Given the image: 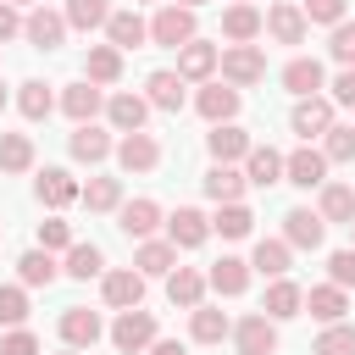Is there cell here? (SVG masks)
Returning a JSON list of instances; mask_svg holds the SVG:
<instances>
[{"label":"cell","mask_w":355,"mask_h":355,"mask_svg":"<svg viewBox=\"0 0 355 355\" xmlns=\"http://www.w3.org/2000/svg\"><path fill=\"white\" fill-rule=\"evenodd\" d=\"M150 39L155 44H166V50H183L189 39H194V6H161L155 17H150Z\"/></svg>","instance_id":"1"},{"label":"cell","mask_w":355,"mask_h":355,"mask_svg":"<svg viewBox=\"0 0 355 355\" xmlns=\"http://www.w3.org/2000/svg\"><path fill=\"white\" fill-rule=\"evenodd\" d=\"M111 344H116L122 355H144V349L155 344V316H150V311H139V305H133V311H122V316L111 322Z\"/></svg>","instance_id":"2"},{"label":"cell","mask_w":355,"mask_h":355,"mask_svg":"<svg viewBox=\"0 0 355 355\" xmlns=\"http://www.w3.org/2000/svg\"><path fill=\"white\" fill-rule=\"evenodd\" d=\"M67 28H72V22H67V11H50L44 0L22 17V39H28L33 50H55V44L67 39Z\"/></svg>","instance_id":"3"},{"label":"cell","mask_w":355,"mask_h":355,"mask_svg":"<svg viewBox=\"0 0 355 355\" xmlns=\"http://www.w3.org/2000/svg\"><path fill=\"white\" fill-rule=\"evenodd\" d=\"M261 78H266V55H261L255 44H227V50H222V83L250 89V83H261Z\"/></svg>","instance_id":"4"},{"label":"cell","mask_w":355,"mask_h":355,"mask_svg":"<svg viewBox=\"0 0 355 355\" xmlns=\"http://www.w3.org/2000/svg\"><path fill=\"white\" fill-rule=\"evenodd\" d=\"M327 155L322 150H311V144H300L294 155H283V183H294V189H322L327 183Z\"/></svg>","instance_id":"5"},{"label":"cell","mask_w":355,"mask_h":355,"mask_svg":"<svg viewBox=\"0 0 355 355\" xmlns=\"http://www.w3.org/2000/svg\"><path fill=\"white\" fill-rule=\"evenodd\" d=\"M55 333H61V344H72V349H94L105 327H100V316H94L89 305H67L61 322H55Z\"/></svg>","instance_id":"6"},{"label":"cell","mask_w":355,"mask_h":355,"mask_svg":"<svg viewBox=\"0 0 355 355\" xmlns=\"http://www.w3.org/2000/svg\"><path fill=\"white\" fill-rule=\"evenodd\" d=\"M233 344H239V355H277V322L266 311H255L233 327Z\"/></svg>","instance_id":"7"},{"label":"cell","mask_w":355,"mask_h":355,"mask_svg":"<svg viewBox=\"0 0 355 355\" xmlns=\"http://www.w3.org/2000/svg\"><path fill=\"white\" fill-rule=\"evenodd\" d=\"M283 239H288L294 250H316V244L327 239V222H322V211H311V205H294V211H283Z\"/></svg>","instance_id":"8"},{"label":"cell","mask_w":355,"mask_h":355,"mask_svg":"<svg viewBox=\"0 0 355 355\" xmlns=\"http://www.w3.org/2000/svg\"><path fill=\"white\" fill-rule=\"evenodd\" d=\"M100 294H105V305H111V311H133V305L144 300V272H139V266L105 272V277H100Z\"/></svg>","instance_id":"9"},{"label":"cell","mask_w":355,"mask_h":355,"mask_svg":"<svg viewBox=\"0 0 355 355\" xmlns=\"http://www.w3.org/2000/svg\"><path fill=\"white\" fill-rule=\"evenodd\" d=\"M116 166H122V172H155V166H161V144H155L144 128H139V133H122Z\"/></svg>","instance_id":"10"},{"label":"cell","mask_w":355,"mask_h":355,"mask_svg":"<svg viewBox=\"0 0 355 355\" xmlns=\"http://www.w3.org/2000/svg\"><path fill=\"white\" fill-rule=\"evenodd\" d=\"M33 194H39V205H50V211H61V205L83 200V189H78V178H72L67 166H44V172H39V183H33Z\"/></svg>","instance_id":"11"},{"label":"cell","mask_w":355,"mask_h":355,"mask_svg":"<svg viewBox=\"0 0 355 355\" xmlns=\"http://www.w3.org/2000/svg\"><path fill=\"white\" fill-rule=\"evenodd\" d=\"M216 67H222V50L205 44V39H189V44L178 50V72H183V83H205Z\"/></svg>","instance_id":"12"},{"label":"cell","mask_w":355,"mask_h":355,"mask_svg":"<svg viewBox=\"0 0 355 355\" xmlns=\"http://www.w3.org/2000/svg\"><path fill=\"white\" fill-rule=\"evenodd\" d=\"M288 122H294V133L311 144V139H322V133L333 128V100H322V94H305V100L294 105V116H288Z\"/></svg>","instance_id":"13"},{"label":"cell","mask_w":355,"mask_h":355,"mask_svg":"<svg viewBox=\"0 0 355 355\" xmlns=\"http://www.w3.org/2000/svg\"><path fill=\"white\" fill-rule=\"evenodd\" d=\"M166 239H172L178 250H200V244L211 239V222H205L194 205H178V211L166 216Z\"/></svg>","instance_id":"14"},{"label":"cell","mask_w":355,"mask_h":355,"mask_svg":"<svg viewBox=\"0 0 355 355\" xmlns=\"http://www.w3.org/2000/svg\"><path fill=\"white\" fill-rule=\"evenodd\" d=\"M61 111H67L72 122H94V116L105 111L100 83H89V78H83V83H67V89H61Z\"/></svg>","instance_id":"15"},{"label":"cell","mask_w":355,"mask_h":355,"mask_svg":"<svg viewBox=\"0 0 355 355\" xmlns=\"http://www.w3.org/2000/svg\"><path fill=\"white\" fill-rule=\"evenodd\" d=\"M194 111H200L205 122H233V116H239V89H233V83H205V89L194 94Z\"/></svg>","instance_id":"16"},{"label":"cell","mask_w":355,"mask_h":355,"mask_svg":"<svg viewBox=\"0 0 355 355\" xmlns=\"http://www.w3.org/2000/svg\"><path fill=\"white\" fill-rule=\"evenodd\" d=\"M67 150H72V161H83V166H100L116 144H111V133L105 128H94V122H78V133L67 139Z\"/></svg>","instance_id":"17"},{"label":"cell","mask_w":355,"mask_h":355,"mask_svg":"<svg viewBox=\"0 0 355 355\" xmlns=\"http://www.w3.org/2000/svg\"><path fill=\"white\" fill-rule=\"evenodd\" d=\"M205 150H211V161H244L255 144H250V133H244L239 122H211V139H205Z\"/></svg>","instance_id":"18"},{"label":"cell","mask_w":355,"mask_h":355,"mask_svg":"<svg viewBox=\"0 0 355 355\" xmlns=\"http://www.w3.org/2000/svg\"><path fill=\"white\" fill-rule=\"evenodd\" d=\"M305 28H311V22H305V11H300V6H288V0H277V6L266 11V33H272L277 44H305Z\"/></svg>","instance_id":"19"},{"label":"cell","mask_w":355,"mask_h":355,"mask_svg":"<svg viewBox=\"0 0 355 355\" xmlns=\"http://www.w3.org/2000/svg\"><path fill=\"white\" fill-rule=\"evenodd\" d=\"M183 89H189L183 72H166V67L144 78V100H150L155 111H183Z\"/></svg>","instance_id":"20"},{"label":"cell","mask_w":355,"mask_h":355,"mask_svg":"<svg viewBox=\"0 0 355 355\" xmlns=\"http://www.w3.org/2000/svg\"><path fill=\"white\" fill-rule=\"evenodd\" d=\"M116 227L128 239H150L161 227V205L155 200H128V205H116Z\"/></svg>","instance_id":"21"},{"label":"cell","mask_w":355,"mask_h":355,"mask_svg":"<svg viewBox=\"0 0 355 355\" xmlns=\"http://www.w3.org/2000/svg\"><path fill=\"white\" fill-rule=\"evenodd\" d=\"M205 283H211V277H200L194 266H172V272H166V300L183 305V311H194V305H205Z\"/></svg>","instance_id":"22"},{"label":"cell","mask_w":355,"mask_h":355,"mask_svg":"<svg viewBox=\"0 0 355 355\" xmlns=\"http://www.w3.org/2000/svg\"><path fill=\"white\" fill-rule=\"evenodd\" d=\"M261 28H266V17H261V11L250 6V0H233V6L222 11V33H227L233 44H250V39L261 33Z\"/></svg>","instance_id":"23"},{"label":"cell","mask_w":355,"mask_h":355,"mask_svg":"<svg viewBox=\"0 0 355 355\" xmlns=\"http://www.w3.org/2000/svg\"><path fill=\"white\" fill-rule=\"evenodd\" d=\"M322 83H327V72H322V61H316V55H294V61L283 67V89H288V94H300V100H305V94H316Z\"/></svg>","instance_id":"24"},{"label":"cell","mask_w":355,"mask_h":355,"mask_svg":"<svg viewBox=\"0 0 355 355\" xmlns=\"http://www.w3.org/2000/svg\"><path fill=\"white\" fill-rule=\"evenodd\" d=\"M105 116H111L116 133H139L144 116H150V100H144V94H111V100H105Z\"/></svg>","instance_id":"25"},{"label":"cell","mask_w":355,"mask_h":355,"mask_svg":"<svg viewBox=\"0 0 355 355\" xmlns=\"http://www.w3.org/2000/svg\"><path fill=\"white\" fill-rule=\"evenodd\" d=\"M133 266H139L144 277H166V272L178 266V244H172V239H139Z\"/></svg>","instance_id":"26"},{"label":"cell","mask_w":355,"mask_h":355,"mask_svg":"<svg viewBox=\"0 0 355 355\" xmlns=\"http://www.w3.org/2000/svg\"><path fill=\"white\" fill-rule=\"evenodd\" d=\"M272 322H288V316H300L305 311V288L300 283H288V277H272V288H266V305H261Z\"/></svg>","instance_id":"27"},{"label":"cell","mask_w":355,"mask_h":355,"mask_svg":"<svg viewBox=\"0 0 355 355\" xmlns=\"http://www.w3.org/2000/svg\"><path fill=\"white\" fill-rule=\"evenodd\" d=\"M305 311H311L316 322H344V311H349V288H338V283H316V288L305 294Z\"/></svg>","instance_id":"28"},{"label":"cell","mask_w":355,"mask_h":355,"mask_svg":"<svg viewBox=\"0 0 355 355\" xmlns=\"http://www.w3.org/2000/svg\"><path fill=\"white\" fill-rule=\"evenodd\" d=\"M105 39H111L116 50H139V44L150 39V22H144L139 11H111V22H105Z\"/></svg>","instance_id":"29"},{"label":"cell","mask_w":355,"mask_h":355,"mask_svg":"<svg viewBox=\"0 0 355 355\" xmlns=\"http://www.w3.org/2000/svg\"><path fill=\"white\" fill-rule=\"evenodd\" d=\"M244 178H250L255 189H272V183H283V155H277L272 144H255V150L244 155Z\"/></svg>","instance_id":"30"},{"label":"cell","mask_w":355,"mask_h":355,"mask_svg":"<svg viewBox=\"0 0 355 355\" xmlns=\"http://www.w3.org/2000/svg\"><path fill=\"white\" fill-rule=\"evenodd\" d=\"M244 183H250V178H244V172H239L233 161H216V166L205 172V194H211L216 205H233V200L244 194Z\"/></svg>","instance_id":"31"},{"label":"cell","mask_w":355,"mask_h":355,"mask_svg":"<svg viewBox=\"0 0 355 355\" xmlns=\"http://www.w3.org/2000/svg\"><path fill=\"white\" fill-rule=\"evenodd\" d=\"M189 333H194V344H222V338L233 333V322H227V311H216V305H194V311H189Z\"/></svg>","instance_id":"32"},{"label":"cell","mask_w":355,"mask_h":355,"mask_svg":"<svg viewBox=\"0 0 355 355\" xmlns=\"http://www.w3.org/2000/svg\"><path fill=\"white\" fill-rule=\"evenodd\" d=\"M288 261H294V244H288V239H261L255 255H250V266H255L261 277H283Z\"/></svg>","instance_id":"33"},{"label":"cell","mask_w":355,"mask_h":355,"mask_svg":"<svg viewBox=\"0 0 355 355\" xmlns=\"http://www.w3.org/2000/svg\"><path fill=\"white\" fill-rule=\"evenodd\" d=\"M55 261H50V250H22L17 255V277H22V288H50L55 283Z\"/></svg>","instance_id":"34"},{"label":"cell","mask_w":355,"mask_h":355,"mask_svg":"<svg viewBox=\"0 0 355 355\" xmlns=\"http://www.w3.org/2000/svg\"><path fill=\"white\" fill-rule=\"evenodd\" d=\"M211 288H216V294H227V300H233V294H244V288H250V261L222 255V261L211 266Z\"/></svg>","instance_id":"35"},{"label":"cell","mask_w":355,"mask_h":355,"mask_svg":"<svg viewBox=\"0 0 355 355\" xmlns=\"http://www.w3.org/2000/svg\"><path fill=\"white\" fill-rule=\"evenodd\" d=\"M83 72H89V83H116L122 78V50L116 44H89Z\"/></svg>","instance_id":"36"},{"label":"cell","mask_w":355,"mask_h":355,"mask_svg":"<svg viewBox=\"0 0 355 355\" xmlns=\"http://www.w3.org/2000/svg\"><path fill=\"white\" fill-rule=\"evenodd\" d=\"M17 111H22L28 122H44V116L55 111V94H50V89L39 83V78H28V83L17 89Z\"/></svg>","instance_id":"37"},{"label":"cell","mask_w":355,"mask_h":355,"mask_svg":"<svg viewBox=\"0 0 355 355\" xmlns=\"http://www.w3.org/2000/svg\"><path fill=\"white\" fill-rule=\"evenodd\" d=\"M322 222H355V189L344 183H322Z\"/></svg>","instance_id":"38"},{"label":"cell","mask_w":355,"mask_h":355,"mask_svg":"<svg viewBox=\"0 0 355 355\" xmlns=\"http://www.w3.org/2000/svg\"><path fill=\"white\" fill-rule=\"evenodd\" d=\"M67 277H78V283H89V277H100L105 272V255H100V244H72L67 250V266H61Z\"/></svg>","instance_id":"39"},{"label":"cell","mask_w":355,"mask_h":355,"mask_svg":"<svg viewBox=\"0 0 355 355\" xmlns=\"http://www.w3.org/2000/svg\"><path fill=\"white\" fill-rule=\"evenodd\" d=\"M33 166V139L28 133H0V172H28Z\"/></svg>","instance_id":"40"},{"label":"cell","mask_w":355,"mask_h":355,"mask_svg":"<svg viewBox=\"0 0 355 355\" xmlns=\"http://www.w3.org/2000/svg\"><path fill=\"white\" fill-rule=\"evenodd\" d=\"M67 22L83 28V33H94V28L111 22V0H67Z\"/></svg>","instance_id":"41"},{"label":"cell","mask_w":355,"mask_h":355,"mask_svg":"<svg viewBox=\"0 0 355 355\" xmlns=\"http://www.w3.org/2000/svg\"><path fill=\"white\" fill-rule=\"evenodd\" d=\"M250 227H255V216H250V205H244V200L222 205V211H216V222H211V233H222V239H244Z\"/></svg>","instance_id":"42"},{"label":"cell","mask_w":355,"mask_h":355,"mask_svg":"<svg viewBox=\"0 0 355 355\" xmlns=\"http://www.w3.org/2000/svg\"><path fill=\"white\" fill-rule=\"evenodd\" d=\"M83 205L89 211H116L122 205V183L116 178H89L83 183Z\"/></svg>","instance_id":"43"},{"label":"cell","mask_w":355,"mask_h":355,"mask_svg":"<svg viewBox=\"0 0 355 355\" xmlns=\"http://www.w3.org/2000/svg\"><path fill=\"white\" fill-rule=\"evenodd\" d=\"M311 355H355V327H344V322H327V333L311 344Z\"/></svg>","instance_id":"44"},{"label":"cell","mask_w":355,"mask_h":355,"mask_svg":"<svg viewBox=\"0 0 355 355\" xmlns=\"http://www.w3.org/2000/svg\"><path fill=\"white\" fill-rule=\"evenodd\" d=\"M322 155H327V161H355V128H338V122H333V128L322 133Z\"/></svg>","instance_id":"45"},{"label":"cell","mask_w":355,"mask_h":355,"mask_svg":"<svg viewBox=\"0 0 355 355\" xmlns=\"http://www.w3.org/2000/svg\"><path fill=\"white\" fill-rule=\"evenodd\" d=\"M0 322H6V327H22V322H28V288H17V283L0 288Z\"/></svg>","instance_id":"46"},{"label":"cell","mask_w":355,"mask_h":355,"mask_svg":"<svg viewBox=\"0 0 355 355\" xmlns=\"http://www.w3.org/2000/svg\"><path fill=\"white\" fill-rule=\"evenodd\" d=\"M327 50H333V61H338V67H355V22H349V17H344V22L333 28Z\"/></svg>","instance_id":"47"},{"label":"cell","mask_w":355,"mask_h":355,"mask_svg":"<svg viewBox=\"0 0 355 355\" xmlns=\"http://www.w3.org/2000/svg\"><path fill=\"white\" fill-rule=\"evenodd\" d=\"M39 250H72V227L61 216H44L39 222Z\"/></svg>","instance_id":"48"},{"label":"cell","mask_w":355,"mask_h":355,"mask_svg":"<svg viewBox=\"0 0 355 355\" xmlns=\"http://www.w3.org/2000/svg\"><path fill=\"white\" fill-rule=\"evenodd\" d=\"M327 283L355 288V250H333V255H327Z\"/></svg>","instance_id":"49"},{"label":"cell","mask_w":355,"mask_h":355,"mask_svg":"<svg viewBox=\"0 0 355 355\" xmlns=\"http://www.w3.org/2000/svg\"><path fill=\"white\" fill-rule=\"evenodd\" d=\"M344 6H349V0H305L300 11H305V22H327V28H338V22H344Z\"/></svg>","instance_id":"50"},{"label":"cell","mask_w":355,"mask_h":355,"mask_svg":"<svg viewBox=\"0 0 355 355\" xmlns=\"http://www.w3.org/2000/svg\"><path fill=\"white\" fill-rule=\"evenodd\" d=\"M0 355H39V338H33L28 327H11V333L0 338Z\"/></svg>","instance_id":"51"},{"label":"cell","mask_w":355,"mask_h":355,"mask_svg":"<svg viewBox=\"0 0 355 355\" xmlns=\"http://www.w3.org/2000/svg\"><path fill=\"white\" fill-rule=\"evenodd\" d=\"M333 105H355V67H344L338 78H333V94H327Z\"/></svg>","instance_id":"52"},{"label":"cell","mask_w":355,"mask_h":355,"mask_svg":"<svg viewBox=\"0 0 355 355\" xmlns=\"http://www.w3.org/2000/svg\"><path fill=\"white\" fill-rule=\"evenodd\" d=\"M17 33H22V17H17V6H11V0H0V44H6V39H17Z\"/></svg>","instance_id":"53"},{"label":"cell","mask_w":355,"mask_h":355,"mask_svg":"<svg viewBox=\"0 0 355 355\" xmlns=\"http://www.w3.org/2000/svg\"><path fill=\"white\" fill-rule=\"evenodd\" d=\"M150 355H189V349H183L178 338H155V344H150Z\"/></svg>","instance_id":"54"},{"label":"cell","mask_w":355,"mask_h":355,"mask_svg":"<svg viewBox=\"0 0 355 355\" xmlns=\"http://www.w3.org/2000/svg\"><path fill=\"white\" fill-rule=\"evenodd\" d=\"M178 6H194V11H200V6H205V0H178Z\"/></svg>","instance_id":"55"},{"label":"cell","mask_w":355,"mask_h":355,"mask_svg":"<svg viewBox=\"0 0 355 355\" xmlns=\"http://www.w3.org/2000/svg\"><path fill=\"white\" fill-rule=\"evenodd\" d=\"M11 6H39V0H11Z\"/></svg>","instance_id":"56"},{"label":"cell","mask_w":355,"mask_h":355,"mask_svg":"<svg viewBox=\"0 0 355 355\" xmlns=\"http://www.w3.org/2000/svg\"><path fill=\"white\" fill-rule=\"evenodd\" d=\"M67 355H89V349H72V344H67Z\"/></svg>","instance_id":"57"},{"label":"cell","mask_w":355,"mask_h":355,"mask_svg":"<svg viewBox=\"0 0 355 355\" xmlns=\"http://www.w3.org/2000/svg\"><path fill=\"white\" fill-rule=\"evenodd\" d=\"M0 111H6V89H0Z\"/></svg>","instance_id":"58"},{"label":"cell","mask_w":355,"mask_h":355,"mask_svg":"<svg viewBox=\"0 0 355 355\" xmlns=\"http://www.w3.org/2000/svg\"><path fill=\"white\" fill-rule=\"evenodd\" d=\"M144 6H155V0H144Z\"/></svg>","instance_id":"59"},{"label":"cell","mask_w":355,"mask_h":355,"mask_svg":"<svg viewBox=\"0 0 355 355\" xmlns=\"http://www.w3.org/2000/svg\"><path fill=\"white\" fill-rule=\"evenodd\" d=\"M349 227H355V222H349Z\"/></svg>","instance_id":"60"}]
</instances>
